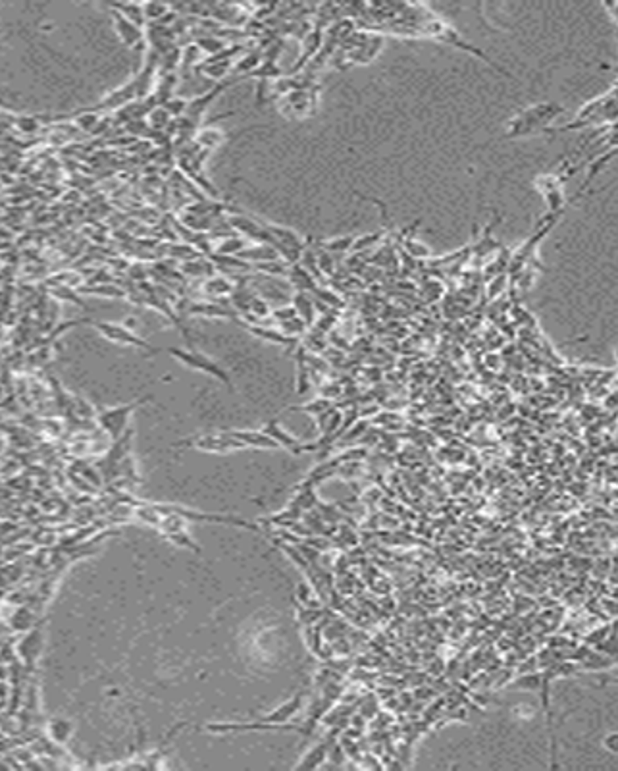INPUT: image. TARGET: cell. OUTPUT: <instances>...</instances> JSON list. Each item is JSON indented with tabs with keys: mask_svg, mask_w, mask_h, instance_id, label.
Masks as SVG:
<instances>
[{
	"mask_svg": "<svg viewBox=\"0 0 618 771\" xmlns=\"http://www.w3.org/2000/svg\"><path fill=\"white\" fill-rule=\"evenodd\" d=\"M565 106L557 103H539L526 108L524 112L517 114L512 120H508V127L505 137L518 139V137H530V135L545 134L551 122L565 114Z\"/></svg>",
	"mask_w": 618,
	"mask_h": 771,
	"instance_id": "6da1fadb",
	"label": "cell"
},
{
	"mask_svg": "<svg viewBox=\"0 0 618 771\" xmlns=\"http://www.w3.org/2000/svg\"><path fill=\"white\" fill-rule=\"evenodd\" d=\"M149 400H151V395H147L143 400H135L132 403H125V405H118V407H101L95 417H97L102 430L106 432L114 442H118L127 432V424H129L133 411H137V407H141L143 403Z\"/></svg>",
	"mask_w": 618,
	"mask_h": 771,
	"instance_id": "7a4b0ae2",
	"label": "cell"
},
{
	"mask_svg": "<svg viewBox=\"0 0 618 771\" xmlns=\"http://www.w3.org/2000/svg\"><path fill=\"white\" fill-rule=\"evenodd\" d=\"M164 353H168V355H172L173 359L180 360L182 365H185L187 369H193V370H199V372H204V374H208V376H214L216 380L223 382L225 386H232V378H230V374H227V370H223L216 360H212L210 357H206L204 353H201V351L197 350H182V347H168V350H164Z\"/></svg>",
	"mask_w": 618,
	"mask_h": 771,
	"instance_id": "3957f363",
	"label": "cell"
},
{
	"mask_svg": "<svg viewBox=\"0 0 618 771\" xmlns=\"http://www.w3.org/2000/svg\"><path fill=\"white\" fill-rule=\"evenodd\" d=\"M92 328L97 330L102 338L108 339L112 343H120V345H127V347H137V350L147 351V353H164L162 347H154L147 339L137 336L133 330L123 326V324H118V322H101V320H97V322H92Z\"/></svg>",
	"mask_w": 618,
	"mask_h": 771,
	"instance_id": "277c9868",
	"label": "cell"
},
{
	"mask_svg": "<svg viewBox=\"0 0 618 771\" xmlns=\"http://www.w3.org/2000/svg\"><path fill=\"white\" fill-rule=\"evenodd\" d=\"M177 445L201 450V452H230V450H241L243 442L232 436V432H220V434H204V436H193L187 440L177 442Z\"/></svg>",
	"mask_w": 618,
	"mask_h": 771,
	"instance_id": "5b68a950",
	"label": "cell"
},
{
	"mask_svg": "<svg viewBox=\"0 0 618 771\" xmlns=\"http://www.w3.org/2000/svg\"><path fill=\"white\" fill-rule=\"evenodd\" d=\"M314 108V95L308 89H295L282 99V112L287 118H304Z\"/></svg>",
	"mask_w": 618,
	"mask_h": 771,
	"instance_id": "8992f818",
	"label": "cell"
},
{
	"mask_svg": "<svg viewBox=\"0 0 618 771\" xmlns=\"http://www.w3.org/2000/svg\"><path fill=\"white\" fill-rule=\"evenodd\" d=\"M536 187L539 189V193L543 195L547 208L551 215L555 212H563L565 210V195H563V185L555 174H545L536 180Z\"/></svg>",
	"mask_w": 618,
	"mask_h": 771,
	"instance_id": "52a82bcc",
	"label": "cell"
},
{
	"mask_svg": "<svg viewBox=\"0 0 618 771\" xmlns=\"http://www.w3.org/2000/svg\"><path fill=\"white\" fill-rule=\"evenodd\" d=\"M112 21H114V29L118 33L120 41L127 47V49H139L145 45V31L139 25H135L129 20H125L120 12L112 10Z\"/></svg>",
	"mask_w": 618,
	"mask_h": 771,
	"instance_id": "ba28073f",
	"label": "cell"
},
{
	"mask_svg": "<svg viewBox=\"0 0 618 771\" xmlns=\"http://www.w3.org/2000/svg\"><path fill=\"white\" fill-rule=\"evenodd\" d=\"M262 432L266 436H270L280 448H285V450H289V452L303 453V452H310V450H316V445H303V443L299 442L295 436H291L289 432H285L284 428L280 426V422L277 421L266 422V426H264Z\"/></svg>",
	"mask_w": 618,
	"mask_h": 771,
	"instance_id": "9c48e42d",
	"label": "cell"
},
{
	"mask_svg": "<svg viewBox=\"0 0 618 771\" xmlns=\"http://www.w3.org/2000/svg\"><path fill=\"white\" fill-rule=\"evenodd\" d=\"M133 101H137V87H135V82H129L125 83V85H122L120 89L112 91L110 95H108V97L97 106V108H101V110H104V108L116 110V108L127 106V104L133 103Z\"/></svg>",
	"mask_w": 618,
	"mask_h": 771,
	"instance_id": "30bf717a",
	"label": "cell"
},
{
	"mask_svg": "<svg viewBox=\"0 0 618 771\" xmlns=\"http://www.w3.org/2000/svg\"><path fill=\"white\" fill-rule=\"evenodd\" d=\"M41 650H42V631L41 628H33V631H29L25 637L21 638L20 644H18V652H20V656L23 659H25V663H29V665H33L35 663V659L41 656Z\"/></svg>",
	"mask_w": 618,
	"mask_h": 771,
	"instance_id": "8fae6325",
	"label": "cell"
},
{
	"mask_svg": "<svg viewBox=\"0 0 618 771\" xmlns=\"http://www.w3.org/2000/svg\"><path fill=\"white\" fill-rule=\"evenodd\" d=\"M287 280L293 284V288L297 291H303V293H314L318 288V282L316 278L306 272L299 262L297 265H289V272H287Z\"/></svg>",
	"mask_w": 618,
	"mask_h": 771,
	"instance_id": "7c38bea8",
	"label": "cell"
},
{
	"mask_svg": "<svg viewBox=\"0 0 618 771\" xmlns=\"http://www.w3.org/2000/svg\"><path fill=\"white\" fill-rule=\"evenodd\" d=\"M239 324H241V326H245V328L249 330V332H251L253 336H256V338L266 339V341H272V343H275V345L293 347L295 341H297L295 338H289V336H285L284 332L270 328V326H253V324H245V322H239Z\"/></svg>",
	"mask_w": 618,
	"mask_h": 771,
	"instance_id": "4fadbf2b",
	"label": "cell"
},
{
	"mask_svg": "<svg viewBox=\"0 0 618 771\" xmlns=\"http://www.w3.org/2000/svg\"><path fill=\"white\" fill-rule=\"evenodd\" d=\"M189 315H199V317H212V319H232L237 320V313L234 308L222 307L218 303H191L187 308Z\"/></svg>",
	"mask_w": 618,
	"mask_h": 771,
	"instance_id": "5bb4252c",
	"label": "cell"
},
{
	"mask_svg": "<svg viewBox=\"0 0 618 771\" xmlns=\"http://www.w3.org/2000/svg\"><path fill=\"white\" fill-rule=\"evenodd\" d=\"M293 308L295 313H297V317L303 320L306 326H312V324H314L316 307H314V297H312L310 293L297 291L293 295Z\"/></svg>",
	"mask_w": 618,
	"mask_h": 771,
	"instance_id": "9a60e30c",
	"label": "cell"
},
{
	"mask_svg": "<svg viewBox=\"0 0 618 771\" xmlns=\"http://www.w3.org/2000/svg\"><path fill=\"white\" fill-rule=\"evenodd\" d=\"M232 436L237 438L239 442H243L245 448H266V450H275V448H280V445H277L270 436H266L264 432L234 430L232 432Z\"/></svg>",
	"mask_w": 618,
	"mask_h": 771,
	"instance_id": "2e32d148",
	"label": "cell"
},
{
	"mask_svg": "<svg viewBox=\"0 0 618 771\" xmlns=\"http://www.w3.org/2000/svg\"><path fill=\"white\" fill-rule=\"evenodd\" d=\"M235 289V282L227 276H210L203 282V291L214 297L232 295Z\"/></svg>",
	"mask_w": 618,
	"mask_h": 771,
	"instance_id": "e0dca14e",
	"label": "cell"
},
{
	"mask_svg": "<svg viewBox=\"0 0 618 771\" xmlns=\"http://www.w3.org/2000/svg\"><path fill=\"white\" fill-rule=\"evenodd\" d=\"M47 731H49V737L56 744H66V742H70L71 735H73V723L66 718H52L47 725Z\"/></svg>",
	"mask_w": 618,
	"mask_h": 771,
	"instance_id": "ac0fdd59",
	"label": "cell"
},
{
	"mask_svg": "<svg viewBox=\"0 0 618 771\" xmlns=\"http://www.w3.org/2000/svg\"><path fill=\"white\" fill-rule=\"evenodd\" d=\"M182 272L189 278H210L214 272V265L204 258H199V260L193 258V260H185Z\"/></svg>",
	"mask_w": 618,
	"mask_h": 771,
	"instance_id": "d6986e66",
	"label": "cell"
},
{
	"mask_svg": "<svg viewBox=\"0 0 618 771\" xmlns=\"http://www.w3.org/2000/svg\"><path fill=\"white\" fill-rule=\"evenodd\" d=\"M114 10L120 12L125 20H129L135 25H139V27L147 25L145 14H143V4H135V2H132V4H116Z\"/></svg>",
	"mask_w": 618,
	"mask_h": 771,
	"instance_id": "ffe728a7",
	"label": "cell"
},
{
	"mask_svg": "<svg viewBox=\"0 0 618 771\" xmlns=\"http://www.w3.org/2000/svg\"><path fill=\"white\" fill-rule=\"evenodd\" d=\"M168 12H170L168 4H160V2H147V4H143L145 20H147V23H151V25L162 21L168 16Z\"/></svg>",
	"mask_w": 618,
	"mask_h": 771,
	"instance_id": "44dd1931",
	"label": "cell"
},
{
	"mask_svg": "<svg viewBox=\"0 0 618 771\" xmlns=\"http://www.w3.org/2000/svg\"><path fill=\"white\" fill-rule=\"evenodd\" d=\"M355 237L356 236H343V237H334V239H327V241H324V243H322V249H324V251H327L330 255H334V253H347V251H351V249H353Z\"/></svg>",
	"mask_w": 618,
	"mask_h": 771,
	"instance_id": "7402d4cb",
	"label": "cell"
},
{
	"mask_svg": "<svg viewBox=\"0 0 618 771\" xmlns=\"http://www.w3.org/2000/svg\"><path fill=\"white\" fill-rule=\"evenodd\" d=\"M405 249L415 258H428L430 255H432L430 247L424 245L422 241H416V239H412V237H408V239L405 241Z\"/></svg>",
	"mask_w": 618,
	"mask_h": 771,
	"instance_id": "603a6c76",
	"label": "cell"
},
{
	"mask_svg": "<svg viewBox=\"0 0 618 771\" xmlns=\"http://www.w3.org/2000/svg\"><path fill=\"white\" fill-rule=\"evenodd\" d=\"M382 232H378V234H364V236H358L355 237V243H353V249L351 251H364V249H370V247H374L380 239H382Z\"/></svg>",
	"mask_w": 618,
	"mask_h": 771,
	"instance_id": "cb8c5ba5",
	"label": "cell"
}]
</instances>
